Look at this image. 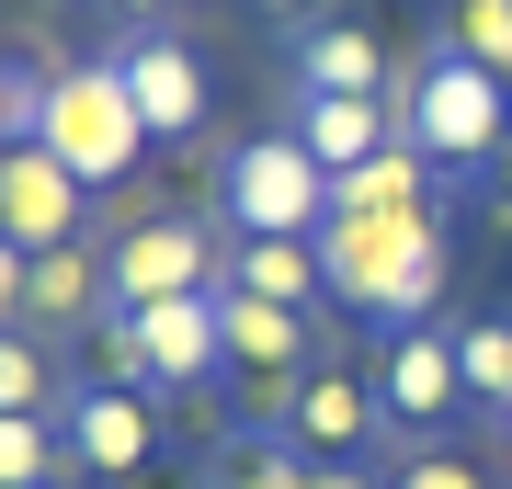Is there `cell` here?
<instances>
[{"label":"cell","instance_id":"cell-3","mask_svg":"<svg viewBox=\"0 0 512 489\" xmlns=\"http://www.w3.org/2000/svg\"><path fill=\"white\" fill-rule=\"evenodd\" d=\"M217 205L239 217V239H319L330 228V171L308 160V137H239L217 171Z\"/></svg>","mask_w":512,"mask_h":489},{"label":"cell","instance_id":"cell-14","mask_svg":"<svg viewBox=\"0 0 512 489\" xmlns=\"http://www.w3.org/2000/svg\"><path fill=\"white\" fill-rule=\"evenodd\" d=\"M228 285L262 296V308H319V296H330V262H319V239H239V251H228Z\"/></svg>","mask_w":512,"mask_h":489},{"label":"cell","instance_id":"cell-25","mask_svg":"<svg viewBox=\"0 0 512 489\" xmlns=\"http://www.w3.org/2000/svg\"><path fill=\"white\" fill-rule=\"evenodd\" d=\"M23 308H35V251L0 239V330H23Z\"/></svg>","mask_w":512,"mask_h":489},{"label":"cell","instance_id":"cell-19","mask_svg":"<svg viewBox=\"0 0 512 489\" xmlns=\"http://www.w3.org/2000/svg\"><path fill=\"white\" fill-rule=\"evenodd\" d=\"M92 296H114V285H103V262L69 239V251H35V308H23V319H80Z\"/></svg>","mask_w":512,"mask_h":489},{"label":"cell","instance_id":"cell-24","mask_svg":"<svg viewBox=\"0 0 512 489\" xmlns=\"http://www.w3.org/2000/svg\"><path fill=\"white\" fill-rule=\"evenodd\" d=\"M57 399V376H46V353L23 342V330H0V410H46Z\"/></svg>","mask_w":512,"mask_h":489},{"label":"cell","instance_id":"cell-4","mask_svg":"<svg viewBox=\"0 0 512 489\" xmlns=\"http://www.w3.org/2000/svg\"><path fill=\"white\" fill-rule=\"evenodd\" d=\"M46 148H57V160H69L80 182H92V194L137 171L148 126H137L126 69H114V57H80V69H57V91H46Z\"/></svg>","mask_w":512,"mask_h":489},{"label":"cell","instance_id":"cell-27","mask_svg":"<svg viewBox=\"0 0 512 489\" xmlns=\"http://www.w3.org/2000/svg\"><path fill=\"white\" fill-rule=\"evenodd\" d=\"M114 12H160V0H114Z\"/></svg>","mask_w":512,"mask_h":489},{"label":"cell","instance_id":"cell-16","mask_svg":"<svg viewBox=\"0 0 512 489\" xmlns=\"http://www.w3.org/2000/svg\"><path fill=\"white\" fill-rule=\"evenodd\" d=\"M296 80H308V91H365V103H376L387 46L365 35V23H319V35H308V57H296Z\"/></svg>","mask_w":512,"mask_h":489},{"label":"cell","instance_id":"cell-26","mask_svg":"<svg viewBox=\"0 0 512 489\" xmlns=\"http://www.w3.org/2000/svg\"><path fill=\"white\" fill-rule=\"evenodd\" d=\"M387 489H478V467H467V455H410Z\"/></svg>","mask_w":512,"mask_h":489},{"label":"cell","instance_id":"cell-7","mask_svg":"<svg viewBox=\"0 0 512 489\" xmlns=\"http://www.w3.org/2000/svg\"><path fill=\"white\" fill-rule=\"evenodd\" d=\"M376 399H387V421H444V410L467 399L456 342H444L433 319H421V330H387V353H376Z\"/></svg>","mask_w":512,"mask_h":489},{"label":"cell","instance_id":"cell-20","mask_svg":"<svg viewBox=\"0 0 512 489\" xmlns=\"http://www.w3.org/2000/svg\"><path fill=\"white\" fill-rule=\"evenodd\" d=\"M444 46L478 57L490 80H512V0H444Z\"/></svg>","mask_w":512,"mask_h":489},{"label":"cell","instance_id":"cell-11","mask_svg":"<svg viewBox=\"0 0 512 489\" xmlns=\"http://www.w3.org/2000/svg\"><path fill=\"white\" fill-rule=\"evenodd\" d=\"M296 137H308V160L342 182V171H365L376 148H399L410 126H399L387 103H365V91H308V103H296Z\"/></svg>","mask_w":512,"mask_h":489},{"label":"cell","instance_id":"cell-10","mask_svg":"<svg viewBox=\"0 0 512 489\" xmlns=\"http://www.w3.org/2000/svg\"><path fill=\"white\" fill-rule=\"evenodd\" d=\"M148 444H160V421H148L137 387H92V399H69V467H92V478H137Z\"/></svg>","mask_w":512,"mask_h":489},{"label":"cell","instance_id":"cell-8","mask_svg":"<svg viewBox=\"0 0 512 489\" xmlns=\"http://www.w3.org/2000/svg\"><path fill=\"white\" fill-rule=\"evenodd\" d=\"M114 69H126V103H137L148 137H194V126H205V69H194L171 35H126Z\"/></svg>","mask_w":512,"mask_h":489},{"label":"cell","instance_id":"cell-2","mask_svg":"<svg viewBox=\"0 0 512 489\" xmlns=\"http://www.w3.org/2000/svg\"><path fill=\"white\" fill-rule=\"evenodd\" d=\"M399 126H410V148H421L433 171H501V148H512V103H501V80L478 69V57L433 46V69H421L410 103H399Z\"/></svg>","mask_w":512,"mask_h":489},{"label":"cell","instance_id":"cell-6","mask_svg":"<svg viewBox=\"0 0 512 489\" xmlns=\"http://www.w3.org/2000/svg\"><path fill=\"white\" fill-rule=\"evenodd\" d=\"M80 194H92V182L57 160L46 137L0 148V239H12V251H69L80 239Z\"/></svg>","mask_w":512,"mask_h":489},{"label":"cell","instance_id":"cell-21","mask_svg":"<svg viewBox=\"0 0 512 489\" xmlns=\"http://www.w3.org/2000/svg\"><path fill=\"white\" fill-rule=\"evenodd\" d=\"M456 364H467V399L478 410H512V319H467L456 330Z\"/></svg>","mask_w":512,"mask_h":489},{"label":"cell","instance_id":"cell-15","mask_svg":"<svg viewBox=\"0 0 512 489\" xmlns=\"http://www.w3.org/2000/svg\"><path fill=\"white\" fill-rule=\"evenodd\" d=\"M421 205H433V160H421L410 137H399V148H376L365 171L330 182V217H421Z\"/></svg>","mask_w":512,"mask_h":489},{"label":"cell","instance_id":"cell-29","mask_svg":"<svg viewBox=\"0 0 512 489\" xmlns=\"http://www.w3.org/2000/svg\"><path fill=\"white\" fill-rule=\"evenodd\" d=\"M501 433H512V410H501Z\"/></svg>","mask_w":512,"mask_h":489},{"label":"cell","instance_id":"cell-22","mask_svg":"<svg viewBox=\"0 0 512 489\" xmlns=\"http://www.w3.org/2000/svg\"><path fill=\"white\" fill-rule=\"evenodd\" d=\"M92 353H103V387H137V399L160 387V376H148V330H137V308H103V319H92Z\"/></svg>","mask_w":512,"mask_h":489},{"label":"cell","instance_id":"cell-18","mask_svg":"<svg viewBox=\"0 0 512 489\" xmlns=\"http://www.w3.org/2000/svg\"><path fill=\"white\" fill-rule=\"evenodd\" d=\"M57 467H69V433L46 410H0V489H46Z\"/></svg>","mask_w":512,"mask_h":489},{"label":"cell","instance_id":"cell-5","mask_svg":"<svg viewBox=\"0 0 512 489\" xmlns=\"http://www.w3.org/2000/svg\"><path fill=\"white\" fill-rule=\"evenodd\" d=\"M103 285H114V308L217 296V285H228V239H217V228H183V217H137V228L103 251Z\"/></svg>","mask_w":512,"mask_h":489},{"label":"cell","instance_id":"cell-28","mask_svg":"<svg viewBox=\"0 0 512 489\" xmlns=\"http://www.w3.org/2000/svg\"><path fill=\"white\" fill-rule=\"evenodd\" d=\"M330 489H365V478H330Z\"/></svg>","mask_w":512,"mask_h":489},{"label":"cell","instance_id":"cell-1","mask_svg":"<svg viewBox=\"0 0 512 489\" xmlns=\"http://www.w3.org/2000/svg\"><path fill=\"white\" fill-rule=\"evenodd\" d=\"M319 262H330V296H342L353 319L421 330V308L444 296L456 239H444L433 205H421V217H330V228H319Z\"/></svg>","mask_w":512,"mask_h":489},{"label":"cell","instance_id":"cell-12","mask_svg":"<svg viewBox=\"0 0 512 489\" xmlns=\"http://www.w3.org/2000/svg\"><path fill=\"white\" fill-rule=\"evenodd\" d=\"M217 330H228L239 387H251V376H296V364H308V342H319L308 308H262V296H239V285H217Z\"/></svg>","mask_w":512,"mask_h":489},{"label":"cell","instance_id":"cell-9","mask_svg":"<svg viewBox=\"0 0 512 489\" xmlns=\"http://www.w3.org/2000/svg\"><path fill=\"white\" fill-rule=\"evenodd\" d=\"M376 421H387L376 387H353V376H308V387H296V410H285V444L319 455V467H342V455L376 444Z\"/></svg>","mask_w":512,"mask_h":489},{"label":"cell","instance_id":"cell-17","mask_svg":"<svg viewBox=\"0 0 512 489\" xmlns=\"http://www.w3.org/2000/svg\"><path fill=\"white\" fill-rule=\"evenodd\" d=\"M342 467H319V455H296V444H274V433H251V444H228V467H217V489H330Z\"/></svg>","mask_w":512,"mask_h":489},{"label":"cell","instance_id":"cell-23","mask_svg":"<svg viewBox=\"0 0 512 489\" xmlns=\"http://www.w3.org/2000/svg\"><path fill=\"white\" fill-rule=\"evenodd\" d=\"M46 91H57V69H23V57H0V148L46 137Z\"/></svg>","mask_w":512,"mask_h":489},{"label":"cell","instance_id":"cell-13","mask_svg":"<svg viewBox=\"0 0 512 489\" xmlns=\"http://www.w3.org/2000/svg\"><path fill=\"white\" fill-rule=\"evenodd\" d=\"M137 330H148V376H160V387H205L228 364L217 296H160V308H137Z\"/></svg>","mask_w":512,"mask_h":489}]
</instances>
